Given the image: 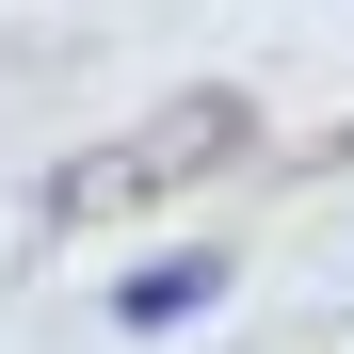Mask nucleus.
<instances>
[{"label":"nucleus","instance_id":"1","mask_svg":"<svg viewBox=\"0 0 354 354\" xmlns=\"http://www.w3.org/2000/svg\"><path fill=\"white\" fill-rule=\"evenodd\" d=\"M177 161H242V97H194V113H161V129H129L113 161L48 177V225H81V209H129V194H161Z\"/></svg>","mask_w":354,"mask_h":354},{"label":"nucleus","instance_id":"2","mask_svg":"<svg viewBox=\"0 0 354 354\" xmlns=\"http://www.w3.org/2000/svg\"><path fill=\"white\" fill-rule=\"evenodd\" d=\"M225 290V258H161V274H129V322H177V306H209Z\"/></svg>","mask_w":354,"mask_h":354}]
</instances>
